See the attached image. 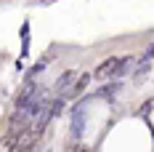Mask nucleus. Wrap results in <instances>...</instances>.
<instances>
[{
	"instance_id": "nucleus-3",
	"label": "nucleus",
	"mask_w": 154,
	"mask_h": 152,
	"mask_svg": "<svg viewBox=\"0 0 154 152\" xmlns=\"http://www.w3.org/2000/svg\"><path fill=\"white\" fill-rule=\"evenodd\" d=\"M85 118H88V107L77 104L75 112H72V136H75V139L82 136V131H85Z\"/></svg>"
},
{
	"instance_id": "nucleus-2",
	"label": "nucleus",
	"mask_w": 154,
	"mask_h": 152,
	"mask_svg": "<svg viewBox=\"0 0 154 152\" xmlns=\"http://www.w3.org/2000/svg\"><path fill=\"white\" fill-rule=\"evenodd\" d=\"M77 77H80V75H77L75 70H66V72H64V75L56 80V96H61V99H64V96H66L69 91H75Z\"/></svg>"
},
{
	"instance_id": "nucleus-4",
	"label": "nucleus",
	"mask_w": 154,
	"mask_h": 152,
	"mask_svg": "<svg viewBox=\"0 0 154 152\" xmlns=\"http://www.w3.org/2000/svg\"><path fill=\"white\" fill-rule=\"evenodd\" d=\"M133 67H136V59H133V56H125V59H120V67H117V75H114V80H120L122 75H130V72H133Z\"/></svg>"
},
{
	"instance_id": "nucleus-1",
	"label": "nucleus",
	"mask_w": 154,
	"mask_h": 152,
	"mask_svg": "<svg viewBox=\"0 0 154 152\" xmlns=\"http://www.w3.org/2000/svg\"><path fill=\"white\" fill-rule=\"evenodd\" d=\"M117 67H120V56H109L106 61H101V64L96 67L93 77H96V80H114V75H117Z\"/></svg>"
},
{
	"instance_id": "nucleus-5",
	"label": "nucleus",
	"mask_w": 154,
	"mask_h": 152,
	"mask_svg": "<svg viewBox=\"0 0 154 152\" xmlns=\"http://www.w3.org/2000/svg\"><path fill=\"white\" fill-rule=\"evenodd\" d=\"M117 88H120V86H104L101 91L96 93V99H109V102H112V96L117 93Z\"/></svg>"
}]
</instances>
